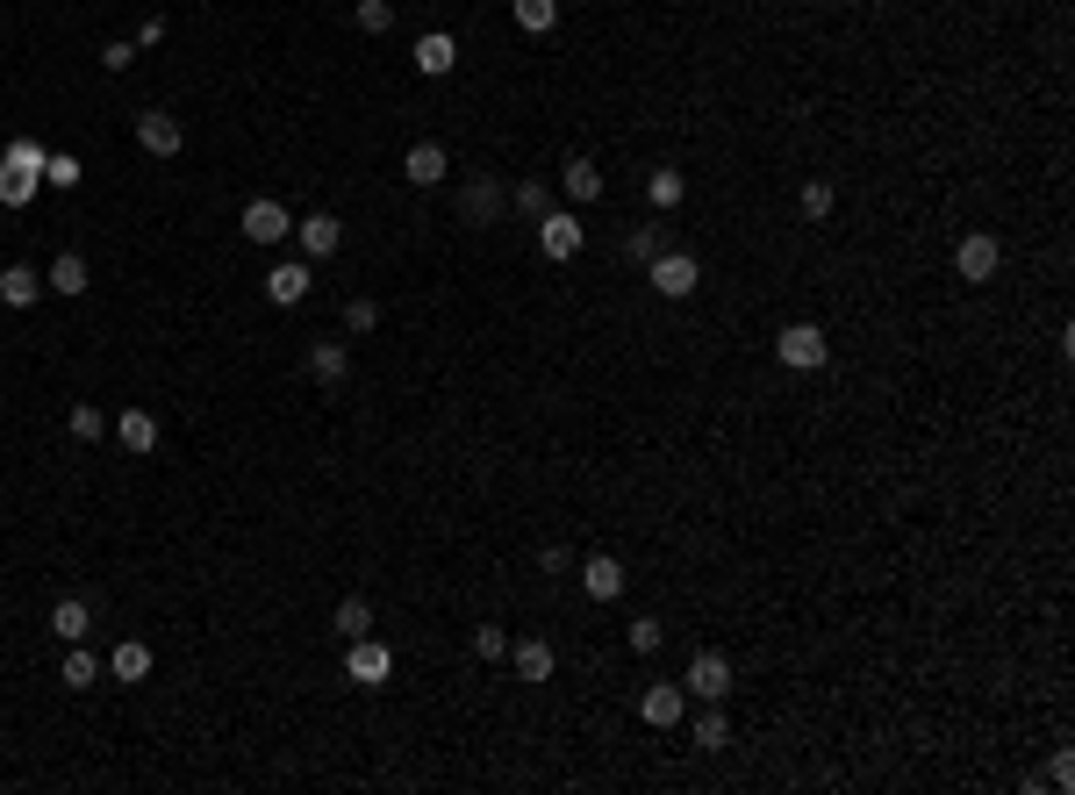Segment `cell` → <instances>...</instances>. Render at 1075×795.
I'll use <instances>...</instances> for the list:
<instances>
[{
    "mask_svg": "<svg viewBox=\"0 0 1075 795\" xmlns=\"http://www.w3.org/2000/svg\"><path fill=\"white\" fill-rule=\"evenodd\" d=\"M245 237L251 244H287V237H294V223H287L280 202H251L245 208Z\"/></svg>",
    "mask_w": 1075,
    "mask_h": 795,
    "instance_id": "11",
    "label": "cell"
},
{
    "mask_svg": "<svg viewBox=\"0 0 1075 795\" xmlns=\"http://www.w3.org/2000/svg\"><path fill=\"white\" fill-rule=\"evenodd\" d=\"M344 674H352L359 688H381L387 674H395V652H387L381 638H344Z\"/></svg>",
    "mask_w": 1075,
    "mask_h": 795,
    "instance_id": "2",
    "label": "cell"
},
{
    "mask_svg": "<svg viewBox=\"0 0 1075 795\" xmlns=\"http://www.w3.org/2000/svg\"><path fill=\"white\" fill-rule=\"evenodd\" d=\"M996 258H1004V251H996V237H990V229H968V237L953 244V266H961V280H975V287L996 272Z\"/></svg>",
    "mask_w": 1075,
    "mask_h": 795,
    "instance_id": "9",
    "label": "cell"
},
{
    "mask_svg": "<svg viewBox=\"0 0 1075 795\" xmlns=\"http://www.w3.org/2000/svg\"><path fill=\"white\" fill-rule=\"evenodd\" d=\"M65 423H72V437H80V445H101V437H108V416H101L94 402H80Z\"/></svg>",
    "mask_w": 1075,
    "mask_h": 795,
    "instance_id": "30",
    "label": "cell"
},
{
    "mask_svg": "<svg viewBox=\"0 0 1075 795\" xmlns=\"http://www.w3.org/2000/svg\"><path fill=\"white\" fill-rule=\"evenodd\" d=\"M309 287H316L309 266H272V272H266V301H272V309H294Z\"/></svg>",
    "mask_w": 1075,
    "mask_h": 795,
    "instance_id": "14",
    "label": "cell"
},
{
    "mask_svg": "<svg viewBox=\"0 0 1075 795\" xmlns=\"http://www.w3.org/2000/svg\"><path fill=\"white\" fill-rule=\"evenodd\" d=\"M689 745H695V753H724V745H732V716H724V710H703V716H695V731H689Z\"/></svg>",
    "mask_w": 1075,
    "mask_h": 795,
    "instance_id": "21",
    "label": "cell"
},
{
    "mask_svg": "<svg viewBox=\"0 0 1075 795\" xmlns=\"http://www.w3.org/2000/svg\"><path fill=\"white\" fill-rule=\"evenodd\" d=\"M37 179H43V173H22V165H0V202H8V208H22L29 194H37Z\"/></svg>",
    "mask_w": 1075,
    "mask_h": 795,
    "instance_id": "29",
    "label": "cell"
},
{
    "mask_svg": "<svg viewBox=\"0 0 1075 795\" xmlns=\"http://www.w3.org/2000/svg\"><path fill=\"white\" fill-rule=\"evenodd\" d=\"M115 445L123 452H158V416H151V409H123V416H115Z\"/></svg>",
    "mask_w": 1075,
    "mask_h": 795,
    "instance_id": "12",
    "label": "cell"
},
{
    "mask_svg": "<svg viewBox=\"0 0 1075 795\" xmlns=\"http://www.w3.org/2000/svg\"><path fill=\"white\" fill-rule=\"evenodd\" d=\"M43 179H51L58 194H72V187H80V179H86V165L72 158V151H51V158H43Z\"/></svg>",
    "mask_w": 1075,
    "mask_h": 795,
    "instance_id": "27",
    "label": "cell"
},
{
    "mask_svg": "<svg viewBox=\"0 0 1075 795\" xmlns=\"http://www.w3.org/2000/svg\"><path fill=\"white\" fill-rule=\"evenodd\" d=\"M732 660H724V652H695V660H689V681H681V688H689V695H703V702H724V695H732Z\"/></svg>",
    "mask_w": 1075,
    "mask_h": 795,
    "instance_id": "4",
    "label": "cell"
},
{
    "mask_svg": "<svg viewBox=\"0 0 1075 795\" xmlns=\"http://www.w3.org/2000/svg\"><path fill=\"white\" fill-rule=\"evenodd\" d=\"M294 237H301V251H309V258H330L344 244V223L338 216H309V223H294Z\"/></svg>",
    "mask_w": 1075,
    "mask_h": 795,
    "instance_id": "17",
    "label": "cell"
},
{
    "mask_svg": "<svg viewBox=\"0 0 1075 795\" xmlns=\"http://www.w3.org/2000/svg\"><path fill=\"white\" fill-rule=\"evenodd\" d=\"M58 681H65V688H94V681H101V660H94L86 646H72L65 667H58Z\"/></svg>",
    "mask_w": 1075,
    "mask_h": 795,
    "instance_id": "26",
    "label": "cell"
},
{
    "mask_svg": "<svg viewBox=\"0 0 1075 795\" xmlns=\"http://www.w3.org/2000/svg\"><path fill=\"white\" fill-rule=\"evenodd\" d=\"M695 280H703V266H695L689 251H660V258H653V295L689 301V295H695Z\"/></svg>",
    "mask_w": 1075,
    "mask_h": 795,
    "instance_id": "6",
    "label": "cell"
},
{
    "mask_svg": "<svg viewBox=\"0 0 1075 795\" xmlns=\"http://www.w3.org/2000/svg\"><path fill=\"white\" fill-rule=\"evenodd\" d=\"M402 173H409V187H437V179L452 173V158H445V144H409V158H402Z\"/></svg>",
    "mask_w": 1075,
    "mask_h": 795,
    "instance_id": "10",
    "label": "cell"
},
{
    "mask_svg": "<svg viewBox=\"0 0 1075 795\" xmlns=\"http://www.w3.org/2000/svg\"><path fill=\"white\" fill-rule=\"evenodd\" d=\"M108 674L115 681H144L151 674V646H144V638H123V646H115V660H108Z\"/></svg>",
    "mask_w": 1075,
    "mask_h": 795,
    "instance_id": "24",
    "label": "cell"
},
{
    "mask_svg": "<svg viewBox=\"0 0 1075 795\" xmlns=\"http://www.w3.org/2000/svg\"><path fill=\"white\" fill-rule=\"evenodd\" d=\"M538 244H545V258H559V266H567V258L588 244V229H581V216H559V208H545V216H538Z\"/></svg>",
    "mask_w": 1075,
    "mask_h": 795,
    "instance_id": "8",
    "label": "cell"
},
{
    "mask_svg": "<svg viewBox=\"0 0 1075 795\" xmlns=\"http://www.w3.org/2000/svg\"><path fill=\"white\" fill-rule=\"evenodd\" d=\"M330 623H338L344 638H366V631H373V602H366V595H344V602H338V617H330Z\"/></svg>",
    "mask_w": 1075,
    "mask_h": 795,
    "instance_id": "25",
    "label": "cell"
},
{
    "mask_svg": "<svg viewBox=\"0 0 1075 795\" xmlns=\"http://www.w3.org/2000/svg\"><path fill=\"white\" fill-rule=\"evenodd\" d=\"M37 295H43V280L29 266H8V272H0V301H8V309H37Z\"/></svg>",
    "mask_w": 1075,
    "mask_h": 795,
    "instance_id": "20",
    "label": "cell"
},
{
    "mask_svg": "<svg viewBox=\"0 0 1075 795\" xmlns=\"http://www.w3.org/2000/svg\"><path fill=\"white\" fill-rule=\"evenodd\" d=\"M639 716H645L653 731H674L681 716H689V688H681V681H653V688L639 695Z\"/></svg>",
    "mask_w": 1075,
    "mask_h": 795,
    "instance_id": "5",
    "label": "cell"
},
{
    "mask_svg": "<svg viewBox=\"0 0 1075 795\" xmlns=\"http://www.w3.org/2000/svg\"><path fill=\"white\" fill-rule=\"evenodd\" d=\"M559 187H567V202H573V208H581V202H596V194H602L596 158H567V165H559Z\"/></svg>",
    "mask_w": 1075,
    "mask_h": 795,
    "instance_id": "18",
    "label": "cell"
},
{
    "mask_svg": "<svg viewBox=\"0 0 1075 795\" xmlns=\"http://www.w3.org/2000/svg\"><path fill=\"white\" fill-rule=\"evenodd\" d=\"M509 660H517V674L531 681V688H538V681H552V667H559L545 638H517V646H509Z\"/></svg>",
    "mask_w": 1075,
    "mask_h": 795,
    "instance_id": "16",
    "label": "cell"
},
{
    "mask_svg": "<svg viewBox=\"0 0 1075 795\" xmlns=\"http://www.w3.org/2000/svg\"><path fill=\"white\" fill-rule=\"evenodd\" d=\"M1047 782H1054V788H1075V760H1068V753H1054V767H1047Z\"/></svg>",
    "mask_w": 1075,
    "mask_h": 795,
    "instance_id": "40",
    "label": "cell"
},
{
    "mask_svg": "<svg viewBox=\"0 0 1075 795\" xmlns=\"http://www.w3.org/2000/svg\"><path fill=\"white\" fill-rule=\"evenodd\" d=\"M43 287H58V295H86V258L80 251H58L51 272H43Z\"/></svg>",
    "mask_w": 1075,
    "mask_h": 795,
    "instance_id": "22",
    "label": "cell"
},
{
    "mask_svg": "<svg viewBox=\"0 0 1075 795\" xmlns=\"http://www.w3.org/2000/svg\"><path fill=\"white\" fill-rule=\"evenodd\" d=\"M509 208H517V216H531V223H538V216H545V208H552V194H545V187H538V179H524V187H517V194H509Z\"/></svg>",
    "mask_w": 1075,
    "mask_h": 795,
    "instance_id": "33",
    "label": "cell"
},
{
    "mask_svg": "<svg viewBox=\"0 0 1075 795\" xmlns=\"http://www.w3.org/2000/svg\"><path fill=\"white\" fill-rule=\"evenodd\" d=\"M624 258H631V266H653V258H660V229H624Z\"/></svg>",
    "mask_w": 1075,
    "mask_h": 795,
    "instance_id": "32",
    "label": "cell"
},
{
    "mask_svg": "<svg viewBox=\"0 0 1075 795\" xmlns=\"http://www.w3.org/2000/svg\"><path fill=\"white\" fill-rule=\"evenodd\" d=\"M509 208V194H503V179H466V194H459V216H466V229H495V216Z\"/></svg>",
    "mask_w": 1075,
    "mask_h": 795,
    "instance_id": "3",
    "label": "cell"
},
{
    "mask_svg": "<svg viewBox=\"0 0 1075 795\" xmlns=\"http://www.w3.org/2000/svg\"><path fill=\"white\" fill-rule=\"evenodd\" d=\"M452 65H459V43H452L445 29H431V37H416V72H423V80H445Z\"/></svg>",
    "mask_w": 1075,
    "mask_h": 795,
    "instance_id": "13",
    "label": "cell"
},
{
    "mask_svg": "<svg viewBox=\"0 0 1075 795\" xmlns=\"http://www.w3.org/2000/svg\"><path fill=\"white\" fill-rule=\"evenodd\" d=\"M660 646H668V623H660V617H639V623H631V652H660Z\"/></svg>",
    "mask_w": 1075,
    "mask_h": 795,
    "instance_id": "36",
    "label": "cell"
},
{
    "mask_svg": "<svg viewBox=\"0 0 1075 795\" xmlns=\"http://www.w3.org/2000/svg\"><path fill=\"white\" fill-rule=\"evenodd\" d=\"M474 652H480V660H509V631H503V623H480V631H474Z\"/></svg>",
    "mask_w": 1075,
    "mask_h": 795,
    "instance_id": "37",
    "label": "cell"
},
{
    "mask_svg": "<svg viewBox=\"0 0 1075 795\" xmlns=\"http://www.w3.org/2000/svg\"><path fill=\"white\" fill-rule=\"evenodd\" d=\"M552 22H559V0H517V29H531V37H545Z\"/></svg>",
    "mask_w": 1075,
    "mask_h": 795,
    "instance_id": "31",
    "label": "cell"
},
{
    "mask_svg": "<svg viewBox=\"0 0 1075 795\" xmlns=\"http://www.w3.org/2000/svg\"><path fill=\"white\" fill-rule=\"evenodd\" d=\"M581 588L596 595V602H617V595H624V567H617L610 553H596V559L581 567Z\"/></svg>",
    "mask_w": 1075,
    "mask_h": 795,
    "instance_id": "15",
    "label": "cell"
},
{
    "mask_svg": "<svg viewBox=\"0 0 1075 795\" xmlns=\"http://www.w3.org/2000/svg\"><path fill=\"white\" fill-rule=\"evenodd\" d=\"M645 194H653L660 208H681V194H689V187H681V173H674V165H660V173H653V187H645Z\"/></svg>",
    "mask_w": 1075,
    "mask_h": 795,
    "instance_id": "35",
    "label": "cell"
},
{
    "mask_svg": "<svg viewBox=\"0 0 1075 795\" xmlns=\"http://www.w3.org/2000/svg\"><path fill=\"white\" fill-rule=\"evenodd\" d=\"M51 631L65 638V646H80V638L94 631V609H86L80 595H65V602H51Z\"/></svg>",
    "mask_w": 1075,
    "mask_h": 795,
    "instance_id": "19",
    "label": "cell"
},
{
    "mask_svg": "<svg viewBox=\"0 0 1075 795\" xmlns=\"http://www.w3.org/2000/svg\"><path fill=\"white\" fill-rule=\"evenodd\" d=\"M538 567H545V574H567V567H573V553H567V545H545Z\"/></svg>",
    "mask_w": 1075,
    "mask_h": 795,
    "instance_id": "39",
    "label": "cell"
},
{
    "mask_svg": "<svg viewBox=\"0 0 1075 795\" xmlns=\"http://www.w3.org/2000/svg\"><path fill=\"white\" fill-rule=\"evenodd\" d=\"M831 202H839V194H831V179H804V194H796L804 223H825V216H831Z\"/></svg>",
    "mask_w": 1075,
    "mask_h": 795,
    "instance_id": "28",
    "label": "cell"
},
{
    "mask_svg": "<svg viewBox=\"0 0 1075 795\" xmlns=\"http://www.w3.org/2000/svg\"><path fill=\"white\" fill-rule=\"evenodd\" d=\"M309 373L323 380V388H344V373H352V351H344V344H316V351H309Z\"/></svg>",
    "mask_w": 1075,
    "mask_h": 795,
    "instance_id": "23",
    "label": "cell"
},
{
    "mask_svg": "<svg viewBox=\"0 0 1075 795\" xmlns=\"http://www.w3.org/2000/svg\"><path fill=\"white\" fill-rule=\"evenodd\" d=\"M381 323V309H373V301H344V330H373Z\"/></svg>",
    "mask_w": 1075,
    "mask_h": 795,
    "instance_id": "38",
    "label": "cell"
},
{
    "mask_svg": "<svg viewBox=\"0 0 1075 795\" xmlns=\"http://www.w3.org/2000/svg\"><path fill=\"white\" fill-rule=\"evenodd\" d=\"M775 359L789 365V373H817V365L831 359V344H825V330H817V323H789L775 338Z\"/></svg>",
    "mask_w": 1075,
    "mask_h": 795,
    "instance_id": "1",
    "label": "cell"
},
{
    "mask_svg": "<svg viewBox=\"0 0 1075 795\" xmlns=\"http://www.w3.org/2000/svg\"><path fill=\"white\" fill-rule=\"evenodd\" d=\"M136 144H144L151 158H179V144H187V130H179V115H165V109H144V115H136Z\"/></svg>",
    "mask_w": 1075,
    "mask_h": 795,
    "instance_id": "7",
    "label": "cell"
},
{
    "mask_svg": "<svg viewBox=\"0 0 1075 795\" xmlns=\"http://www.w3.org/2000/svg\"><path fill=\"white\" fill-rule=\"evenodd\" d=\"M359 29H366V37L395 29V0H359Z\"/></svg>",
    "mask_w": 1075,
    "mask_h": 795,
    "instance_id": "34",
    "label": "cell"
}]
</instances>
